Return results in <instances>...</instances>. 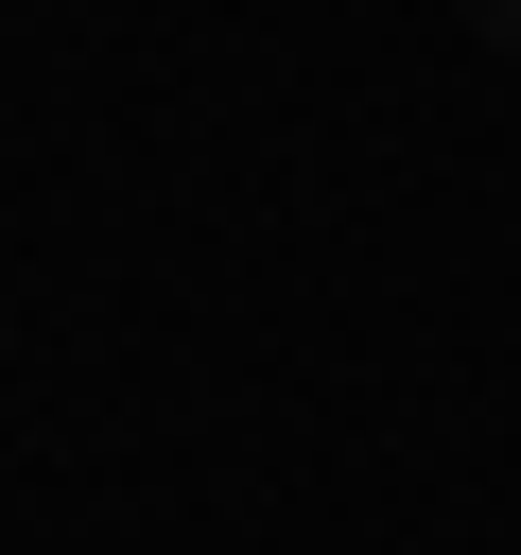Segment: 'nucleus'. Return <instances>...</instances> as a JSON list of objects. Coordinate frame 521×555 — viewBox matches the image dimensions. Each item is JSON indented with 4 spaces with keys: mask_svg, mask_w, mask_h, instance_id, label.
<instances>
[{
    "mask_svg": "<svg viewBox=\"0 0 521 555\" xmlns=\"http://www.w3.org/2000/svg\"><path fill=\"white\" fill-rule=\"evenodd\" d=\"M452 17H469V35H486V52L521 69V0H452Z\"/></svg>",
    "mask_w": 521,
    "mask_h": 555,
    "instance_id": "nucleus-1",
    "label": "nucleus"
}]
</instances>
